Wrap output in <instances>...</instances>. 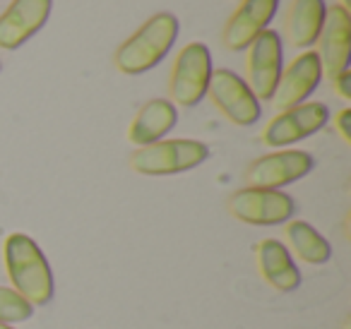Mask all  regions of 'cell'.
I'll return each instance as SVG.
<instances>
[{"label": "cell", "instance_id": "obj_9", "mask_svg": "<svg viewBox=\"0 0 351 329\" xmlns=\"http://www.w3.org/2000/svg\"><path fill=\"white\" fill-rule=\"evenodd\" d=\"M282 75V39L277 32L265 29L248 46V87L258 101H272Z\"/></svg>", "mask_w": 351, "mask_h": 329}, {"label": "cell", "instance_id": "obj_8", "mask_svg": "<svg viewBox=\"0 0 351 329\" xmlns=\"http://www.w3.org/2000/svg\"><path fill=\"white\" fill-rule=\"evenodd\" d=\"M315 166L313 156L301 149H284L274 154H265L255 159L248 166V188H265V190H279L284 185H291L308 175Z\"/></svg>", "mask_w": 351, "mask_h": 329}, {"label": "cell", "instance_id": "obj_21", "mask_svg": "<svg viewBox=\"0 0 351 329\" xmlns=\"http://www.w3.org/2000/svg\"><path fill=\"white\" fill-rule=\"evenodd\" d=\"M341 8H346V10H349V8H351V0H341Z\"/></svg>", "mask_w": 351, "mask_h": 329}, {"label": "cell", "instance_id": "obj_6", "mask_svg": "<svg viewBox=\"0 0 351 329\" xmlns=\"http://www.w3.org/2000/svg\"><path fill=\"white\" fill-rule=\"evenodd\" d=\"M327 121H330V108L325 103L303 101L272 118L263 132V142L267 147H289L315 135L327 125Z\"/></svg>", "mask_w": 351, "mask_h": 329}, {"label": "cell", "instance_id": "obj_4", "mask_svg": "<svg viewBox=\"0 0 351 329\" xmlns=\"http://www.w3.org/2000/svg\"><path fill=\"white\" fill-rule=\"evenodd\" d=\"M212 77V56L210 49L200 41H193L178 53L171 70V103L183 108L197 106L205 99Z\"/></svg>", "mask_w": 351, "mask_h": 329}, {"label": "cell", "instance_id": "obj_1", "mask_svg": "<svg viewBox=\"0 0 351 329\" xmlns=\"http://www.w3.org/2000/svg\"><path fill=\"white\" fill-rule=\"evenodd\" d=\"M3 257L12 286L32 308L46 305L53 298V274L34 238L27 233H10L5 238Z\"/></svg>", "mask_w": 351, "mask_h": 329}, {"label": "cell", "instance_id": "obj_22", "mask_svg": "<svg viewBox=\"0 0 351 329\" xmlns=\"http://www.w3.org/2000/svg\"><path fill=\"white\" fill-rule=\"evenodd\" d=\"M0 329H12L10 324H5V322H0Z\"/></svg>", "mask_w": 351, "mask_h": 329}, {"label": "cell", "instance_id": "obj_23", "mask_svg": "<svg viewBox=\"0 0 351 329\" xmlns=\"http://www.w3.org/2000/svg\"><path fill=\"white\" fill-rule=\"evenodd\" d=\"M0 70H3V63H0Z\"/></svg>", "mask_w": 351, "mask_h": 329}, {"label": "cell", "instance_id": "obj_2", "mask_svg": "<svg viewBox=\"0 0 351 329\" xmlns=\"http://www.w3.org/2000/svg\"><path fill=\"white\" fill-rule=\"evenodd\" d=\"M178 17L171 12H159L149 17L128 41L116 51V68L123 75H142L159 65L176 44L178 36Z\"/></svg>", "mask_w": 351, "mask_h": 329}, {"label": "cell", "instance_id": "obj_17", "mask_svg": "<svg viewBox=\"0 0 351 329\" xmlns=\"http://www.w3.org/2000/svg\"><path fill=\"white\" fill-rule=\"evenodd\" d=\"M287 238L291 243L293 252L303 262H308V265H325V262H330L332 245L308 221H289Z\"/></svg>", "mask_w": 351, "mask_h": 329}, {"label": "cell", "instance_id": "obj_10", "mask_svg": "<svg viewBox=\"0 0 351 329\" xmlns=\"http://www.w3.org/2000/svg\"><path fill=\"white\" fill-rule=\"evenodd\" d=\"M320 41V58L322 73H327V77L335 80L339 73L349 70V58H351V15L346 8L332 5L325 12V22H322V32L317 36Z\"/></svg>", "mask_w": 351, "mask_h": 329}, {"label": "cell", "instance_id": "obj_13", "mask_svg": "<svg viewBox=\"0 0 351 329\" xmlns=\"http://www.w3.org/2000/svg\"><path fill=\"white\" fill-rule=\"evenodd\" d=\"M279 8V0H241L239 10L229 17L224 27L221 41L229 51H243L253 44L260 32L267 29L274 12Z\"/></svg>", "mask_w": 351, "mask_h": 329}, {"label": "cell", "instance_id": "obj_19", "mask_svg": "<svg viewBox=\"0 0 351 329\" xmlns=\"http://www.w3.org/2000/svg\"><path fill=\"white\" fill-rule=\"evenodd\" d=\"M337 130H339V135H341V140L349 145L351 142V108H344V111L337 116Z\"/></svg>", "mask_w": 351, "mask_h": 329}, {"label": "cell", "instance_id": "obj_3", "mask_svg": "<svg viewBox=\"0 0 351 329\" xmlns=\"http://www.w3.org/2000/svg\"><path fill=\"white\" fill-rule=\"evenodd\" d=\"M210 149L197 140H159L130 156L132 171L142 175H176L205 164Z\"/></svg>", "mask_w": 351, "mask_h": 329}, {"label": "cell", "instance_id": "obj_16", "mask_svg": "<svg viewBox=\"0 0 351 329\" xmlns=\"http://www.w3.org/2000/svg\"><path fill=\"white\" fill-rule=\"evenodd\" d=\"M325 0H293L287 12V32L296 49H308L317 41L325 22Z\"/></svg>", "mask_w": 351, "mask_h": 329}, {"label": "cell", "instance_id": "obj_11", "mask_svg": "<svg viewBox=\"0 0 351 329\" xmlns=\"http://www.w3.org/2000/svg\"><path fill=\"white\" fill-rule=\"evenodd\" d=\"M53 0H12L0 15V49L15 51L46 25Z\"/></svg>", "mask_w": 351, "mask_h": 329}, {"label": "cell", "instance_id": "obj_20", "mask_svg": "<svg viewBox=\"0 0 351 329\" xmlns=\"http://www.w3.org/2000/svg\"><path fill=\"white\" fill-rule=\"evenodd\" d=\"M332 82H335L337 94H339L341 99H346V101H349V99H351V73H349V70L339 73L335 80H332Z\"/></svg>", "mask_w": 351, "mask_h": 329}, {"label": "cell", "instance_id": "obj_15", "mask_svg": "<svg viewBox=\"0 0 351 329\" xmlns=\"http://www.w3.org/2000/svg\"><path fill=\"white\" fill-rule=\"evenodd\" d=\"M258 267L265 281L282 293H289L301 284V271H298L291 252L274 238H267L258 245Z\"/></svg>", "mask_w": 351, "mask_h": 329}, {"label": "cell", "instance_id": "obj_12", "mask_svg": "<svg viewBox=\"0 0 351 329\" xmlns=\"http://www.w3.org/2000/svg\"><path fill=\"white\" fill-rule=\"evenodd\" d=\"M322 80V65L317 58V51H306L298 58H293V63L279 75L277 89H274V106L279 111H287L298 103H303L313 92L317 89Z\"/></svg>", "mask_w": 351, "mask_h": 329}, {"label": "cell", "instance_id": "obj_7", "mask_svg": "<svg viewBox=\"0 0 351 329\" xmlns=\"http://www.w3.org/2000/svg\"><path fill=\"white\" fill-rule=\"evenodd\" d=\"M212 103L229 118L234 125L248 127L258 123L260 118V101L250 87L231 70H212L210 87H207Z\"/></svg>", "mask_w": 351, "mask_h": 329}, {"label": "cell", "instance_id": "obj_18", "mask_svg": "<svg viewBox=\"0 0 351 329\" xmlns=\"http://www.w3.org/2000/svg\"><path fill=\"white\" fill-rule=\"evenodd\" d=\"M32 315H34V308H32L15 289L0 286V322H5V324L25 322Z\"/></svg>", "mask_w": 351, "mask_h": 329}, {"label": "cell", "instance_id": "obj_14", "mask_svg": "<svg viewBox=\"0 0 351 329\" xmlns=\"http://www.w3.org/2000/svg\"><path fill=\"white\" fill-rule=\"evenodd\" d=\"M176 121H178V111L169 99H152L137 111L135 121L130 123L128 140L135 147H149L169 135Z\"/></svg>", "mask_w": 351, "mask_h": 329}, {"label": "cell", "instance_id": "obj_5", "mask_svg": "<svg viewBox=\"0 0 351 329\" xmlns=\"http://www.w3.org/2000/svg\"><path fill=\"white\" fill-rule=\"evenodd\" d=\"M229 212L250 226H277L287 223L296 212V202L287 193L265 188L236 190L229 199Z\"/></svg>", "mask_w": 351, "mask_h": 329}]
</instances>
